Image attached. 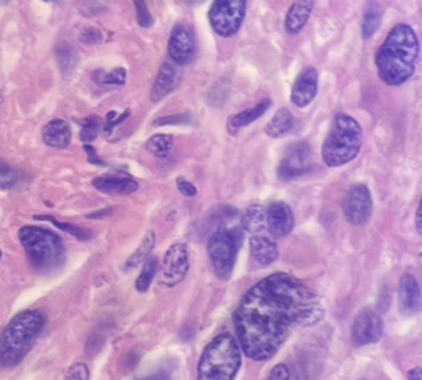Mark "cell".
<instances>
[{
	"label": "cell",
	"instance_id": "cell-1",
	"mask_svg": "<svg viewBox=\"0 0 422 380\" xmlns=\"http://www.w3.org/2000/svg\"><path fill=\"white\" fill-rule=\"evenodd\" d=\"M326 314L319 294L284 272L272 273L241 299L234 321L241 351L254 361H268L299 327L319 324Z\"/></svg>",
	"mask_w": 422,
	"mask_h": 380
},
{
	"label": "cell",
	"instance_id": "cell-2",
	"mask_svg": "<svg viewBox=\"0 0 422 380\" xmlns=\"http://www.w3.org/2000/svg\"><path fill=\"white\" fill-rule=\"evenodd\" d=\"M418 57L419 42L415 30L408 24L394 25L376 51L377 76L385 85L401 86L415 73Z\"/></svg>",
	"mask_w": 422,
	"mask_h": 380
},
{
	"label": "cell",
	"instance_id": "cell-3",
	"mask_svg": "<svg viewBox=\"0 0 422 380\" xmlns=\"http://www.w3.org/2000/svg\"><path fill=\"white\" fill-rule=\"evenodd\" d=\"M47 316L39 309H27L16 314L0 333V366L14 368L30 352Z\"/></svg>",
	"mask_w": 422,
	"mask_h": 380
},
{
	"label": "cell",
	"instance_id": "cell-4",
	"mask_svg": "<svg viewBox=\"0 0 422 380\" xmlns=\"http://www.w3.org/2000/svg\"><path fill=\"white\" fill-rule=\"evenodd\" d=\"M243 364L240 343L231 333H219L202 351L197 380H235Z\"/></svg>",
	"mask_w": 422,
	"mask_h": 380
},
{
	"label": "cell",
	"instance_id": "cell-5",
	"mask_svg": "<svg viewBox=\"0 0 422 380\" xmlns=\"http://www.w3.org/2000/svg\"><path fill=\"white\" fill-rule=\"evenodd\" d=\"M363 143V129L358 121L347 113H338L321 147V159L329 168H339L358 156Z\"/></svg>",
	"mask_w": 422,
	"mask_h": 380
},
{
	"label": "cell",
	"instance_id": "cell-6",
	"mask_svg": "<svg viewBox=\"0 0 422 380\" xmlns=\"http://www.w3.org/2000/svg\"><path fill=\"white\" fill-rule=\"evenodd\" d=\"M18 238L30 266L36 272L51 273L64 264L66 246L57 233L38 226H24Z\"/></svg>",
	"mask_w": 422,
	"mask_h": 380
},
{
	"label": "cell",
	"instance_id": "cell-7",
	"mask_svg": "<svg viewBox=\"0 0 422 380\" xmlns=\"http://www.w3.org/2000/svg\"><path fill=\"white\" fill-rule=\"evenodd\" d=\"M243 240L244 233L241 229H219L210 236L207 253L219 279H231Z\"/></svg>",
	"mask_w": 422,
	"mask_h": 380
},
{
	"label": "cell",
	"instance_id": "cell-8",
	"mask_svg": "<svg viewBox=\"0 0 422 380\" xmlns=\"http://www.w3.org/2000/svg\"><path fill=\"white\" fill-rule=\"evenodd\" d=\"M247 11V0H214L210 8L211 29L221 38H232L240 31Z\"/></svg>",
	"mask_w": 422,
	"mask_h": 380
},
{
	"label": "cell",
	"instance_id": "cell-9",
	"mask_svg": "<svg viewBox=\"0 0 422 380\" xmlns=\"http://www.w3.org/2000/svg\"><path fill=\"white\" fill-rule=\"evenodd\" d=\"M189 268L190 263L188 245L183 242L173 244L164 255L158 284L162 288H173L179 286L186 278Z\"/></svg>",
	"mask_w": 422,
	"mask_h": 380
},
{
	"label": "cell",
	"instance_id": "cell-10",
	"mask_svg": "<svg viewBox=\"0 0 422 380\" xmlns=\"http://www.w3.org/2000/svg\"><path fill=\"white\" fill-rule=\"evenodd\" d=\"M312 168V150L306 141H297L286 149L278 164V177L281 180H295L308 174Z\"/></svg>",
	"mask_w": 422,
	"mask_h": 380
},
{
	"label": "cell",
	"instance_id": "cell-11",
	"mask_svg": "<svg viewBox=\"0 0 422 380\" xmlns=\"http://www.w3.org/2000/svg\"><path fill=\"white\" fill-rule=\"evenodd\" d=\"M344 216L347 222L353 226H364L371 220L373 211L372 193L366 184H356L348 190L345 195Z\"/></svg>",
	"mask_w": 422,
	"mask_h": 380
},
{
	"label": "cell",
	"instance_id": "cell-12",
	"mask_svg": "<svg viewBox=\"0 0 422 380\" xmlns=\"http://www.w3.org/2000/svg\"><path fill=\"white\" fill-rule=\"evenodd\" d=\"M384 334V324L382 318L375 311L366 309L360 312L353 322L351 329V340L354 346H364V344H372L380 342Z\"/></svg>",
	"mask_w": 422,
	"mask_h": 380
},
{
	"label": "cell",
	"instance_id": "cell-13",
	"mask_svg": "<svg viewBox=\"0 0 422 380\" xmlns=\"http://www.w3.org/2000/svg\"><path fill=\"white\" fill-rule=\"evenodd\" d=\"M169 55L175 66H186L195 57V42L190 30L183 24H175L169 39Z\"/></svg>",
	"mask_w": 422,
	"mask_h": 380
},
{
	"label": "cell",
	"instance_id": "cell-14",
	"mask_svg": "<svg viewBox=\"0 0 422 380\" xmlns=\"http://www.w3.org/2000/svg\"><path fill=\"white\" fill-rule=\"evenodd\" d=\"M295 216L288 204L283 201L272 202L266 208V227L274 238L287 236L293 231Z\"/></svg>",
	"mask_w": 422,
	"mask_h": 380
},
{
	"label": "cell",
	"instance_id": "cell-15",
	"mask_svg": "<svg viewBox=\"0 0 422 380\" xmlns=\"http://www.w3.org/2000/svg\"><path fill=\"white\" fill-rule=\"evenodd\" d=\"M319 92V72L314 67H308L297 76L292 88V103L299 109L310 105Z\"/></svg>",
	"mask_w": 422,
	"mask_h": 380
},
{
	"label": "cell",
	"instance_id": "cell-16",
	"mask_svg": "<svg viewBox=\"0 0 422 380\" xmlns=\"http://www.w3.org/2000/svg\"><path fill=\"white\" fill-rule=\"evenodd\" d=\"M249 244L251 257L259 266H271V264L278 259V246L275 238L268 232V229L266 231L250 235Z\"/></svg>",
	"mask_w": 422,
	"mask_h": 380
},
{
	"label": "cell",
	"instance_id": "cell-17",
	"mask_svg": "<svg viewBox=\"0 0 422 380\" xmlns=\"http://www.w3.org/2000/svg\"><path fill=\"white\" fill-rule=\"evenodd\" d=\"M399 307L404 316H412L421 309V288L412 273H404L399 282Z\"/></svg>",
	"mask_w": 422,
	"mask_h": 380
},
{
	"label": "cell",
	"instance_id": "cell-18",
	"mask_svg": "<svg viewBox=\"0 0 422 380\" xmlns=\"http://www.w3.org/2000/svg\"><path fill=\"white\" fill-rule=\"evenodd\" d=\"M180 84V72L174 64L164 63L158 70L156 79L151 91V100L158 103L169 97Z\"/></svg>",
	"mask_w": 422,
	"mask_h": 380
},
{
	"label": "cell",
	"instance_id": "cell-19",
	"mask_svg": "<svg viewBox=\"0 0 422 380\" xmlns=\"http://www.w3.org/2000/svg\"><path fill=\"white\" fill-rule=\"evenodd\" d=\"M315 0H293L286 14L284 29L288 34L301 33L310 20Z\"/></svg>",
	"mask_w": 422,
	"mask_h": 380
},
{
	"label": "cell",
	"instance_id": "cell-20",
	"mask_svg": "<svg viewBox=\"0 0 422 380\" xmlns=\"http://www.w3.org/2000/svg\"><path fill=\"white\" fill-rule=\"evenodd\" d=\"M45 144L54 149H66L72 143V129L64 119H52L42 129Z\"/></svg>",
	"mask_w": 422,
	"mask_h": 380
},
{
	"label": "cell",
	"instance_id": "cell-21",
	"mask_svg": "<svg viewBox=\"0 0 422 380\" xmlns=\"http://www.w3.org/2000/svg\"><path fill=\"white\" fill-rule=\"evenodd\" d=\"M92 186L103 193H115V195H131L138 190V183L129 177H95Z\"/></svg>",
	"mask_w": 422,
	"mask_h": 380
},
{
	"label": "cell",
	"instance_id": "cell-22",
	"mask_svg": "<svg viewBox=\"0 0 422 380\" xmlns=\"http://www.w3.org/2000/svg\"><path fill=\"white\" fill-rule=\"evenodd\" d=\"M271 105H272V101L269 99H263L256 105H253V107L245 109L240 113L234 114V116L229 119V129L236 131L240 128L249 127L250 123L260 119L263 114H265L269 110Z\"/></svg>",
	"mask_w": 422,
	"mask_h": 380
},
{
	"label": "cell",
	"instance_id": "cell-23",
	"mask_svg": "<svg viewBox=\"0 0 422 380\" xmlns=\"http://www.w3.org/2000/svg\"><path fill=\"white\" fill-rule=\"evenodd\" d=\"M241 226L250 235L266 231V208L259 204H254L245 208L241 216Z\"/></svg>",
	"mask_w": 422,
	"mask_h": 380
},
{
	"label": "cell",
	"instance_id": "cell-24",
	"mask_svg": "<svg viewBox=\"0 0 422 380\" xmlns=\"http://www.w3.org/2000/svg\"><path fill=\"white\" fill-rule=\"evenodd\" d=\"M293 127H295L293 113L288 109L283 107V109H280L268 122L265 132H266V136L271 138H280V137L286 136L287 132L292 131Z\"/></svg>",
	"mask_w": 422,
	"mask_h": 380
},
{
	"label": "cell",
	"instance_id": "cell-25",
	"mask_svg": "<svg viewBox=\"0 0 422 380\" xmlns=\"http://www.w3.org/2000/svg\"><path fill=\"white\" fill-rule=\"evenodd\" d=\"M155 242H156V235L153 231H149L143 241L140 242V245L137 246V250L129 255L128 260L125 262V269H134L140 264L145 263L149 257H151V253L155 249Z\"/></svg>",
	"mask_w": 422,
	"mask_h": 380
},
{
	"label": "cell",
	"instance_id": "cell-26",
	"mask_svg": "<svg viewBox=\"0 0 422 380\" xmlns=\"http://www.w3.org/2000/svg\"><path fill=\"white\" fill-rule=\"evenodd\" d=\"M382 21V8L380 3H369L362 21V36L363 39L372 38L380 29Z\"/></svg>",
	"mask_w": 422,
	"mask_h": 380
},
{
	"label": "cell",
	"instance_id": "cell-27",
	"mask_svg": "<svg viewBox=\"0 0 422 380\" xmlns=\"http://www.w3.org/2000/svg\"><path fill=\"white\" fill-rule=\"evenodd\" d=\"M55 58H57L60 72L64 77H67L70 73L73 72L75 64H76V51L73 49L72 45H70V43H67L66 40L58 43V45L55 47Z\"/></svg>",
	"mask_w": 422,
	"mask_h": 380
},
{
	"label": "cell",
	"instance_id": "cell-28",
	"mask_svg": "<svg viewBox=\"0 0 422 380\" xmlns=\"http://www.w3.org/2000/svg\"><path fill=\"white\" fill-rule=\"evenodd\" d=\"M174 137L171 134H155L147 140L146 149L156 157H166L173 150Z\"/></svg>",
	"mask_w": 422,
	"mask_h": 380
},
{
	"label": "cell",
	"instance_id": "cell-29",
	"mask_svg": "<svg viewBox=\"0 0 422 380\" xmlns=\"http://www.w3.org/2000/svg\"><path fill=\"white\" fill-rule=\"evenodd\" d=\"M158 269H160V262H158L156 257H149L145 263L142 272H140V275L136 281V288L140 293H146V291L151 288L152 282L156 277Z\"/></svg>",
	"mask_w": 422,
	"mask_h": 380
},
{
	"label": "cell",
	"instance_id": "cell-30",
	"mask_svg": "<svg viewBox=\"0 0 422 380\" xmlns=\"http://www.w3.org/2000/svg\"><path fill=\"white\" fill-rule=\"evenodd\" d=\"M36 220H43V222H49L54 225L55 227H58L60 231H63L66 233H70L72 236L77 238L79 241H88L92 238V233L88 231V229H84L81 226H76V225H72V223H63V222H57V220L54 217L51 216H36L34 217Z\"/></svg>",
	"mask_w": 422,
	"mask_h": 380
},
{
	"label": "cell",
	"instance_id": "cell-31",
	"mask_svg": "<svg viewBox=\"0 0 422 380\" xmlns=\"http://www.w3.org/2000/svg\"><path fill=\"white\" fill-rule=\"evenodd\" d=\"M94 81L99 82L101 85H116V86H122L125 85L127 82V70L124 67H116L110 70V72L104 73V72H97L95 75H92Z\"/></svg>",
	"mask_w": 422,
	"mask_h": 380
},
{
	"label": "cell",
	"instance_id": "cell-32",
	"mask_svg": "<svg viewBox=\"0 0 422 380\" xmlns=\"http://www.w3.org/2000/svg\"><path fill=\"white\" fill-rule=\"evenodd\" d=\"M20 179H21L20 171L15 170V168L8 162H5L3 159H0V189L10 190L15 188V184L20 181Z\"/></svg>",
	"mask_w": 422,
	"mask_h": 380
},
{
	"label": "cell",
	"instance_id": "cell-33",
	"mask_svg": "<svg viewBox=\"0 0 422 380\" xmlns=\"http://www.w3.org/2000/svg\"><path fill=\"white\" fill-rule=\"evenodd\" d=\"M101 129V122L99 118H88L82 123L81 129V140L84 143H91L99 136V132Z\"/></svg>",
	"mask_w": 422,
	"mask_h": 380
},
{
	"label": "cell",
	"instance_id": "cell-34",
	"mask_svg": "<svg viewBox=\"0 0 422 380\" xmlns=\"http://www.w3.org/2000/svg\"><path fill=\"white\" fill-rule=\"evenodd\" d=\"M133 2H134V8H136L137 23H138L140 27H143V29L152 27L153 18H152L151 11H149V6L146 3V0H133Z\"/></svg>",
	"mask_w": 422,
	"mask_h": 380
},
{
	"label": "cell",
	"instance_id": "cell-35",
	"mask_svg": "<svg viewBox=\"0 0 422 380\" xmlns=\"http://www.w3.org/2000/svg\"><path fill=\"white\" fill-rule=\"evenodd\" d=\"M190 114L189 113H177V114H170V116H162L158 118L152 122L153 127H166V125H186L190 123Z\"/></svg>",
	"mask_w": 422,
	"mask_h": 380
},
{
	"label": "cell",
	"instance_id": "cell-36",
	"mask_svg": "<svg viewBox=\"0 0 422 380\" xmlns=\"http://www.w3.org/2000/svg\"><path fill=\"white\" fill-rule=\"evenodd\" d=\"M104 342H106V335H104L101 331H94V333L90 335V339L86 340V346H85L86 355L90 357V358L95 357L97 353H99V352L101 351Z\"/></svg>",
	"mask_w": 422,
	"mask_h": 380
},
{
	"label": "cell",
	"instance_id": "cell-37",
	"mask_svg": "<svg viewBox=\"0 0 422 380\" xmlns=\"http://www.w3.org/2000/svg\"><path fill=\"white\" fill-rule=\"evenodd\" d=\"M64 380H90V368H88L85 362H75L67 370Z\"/></svg>",
	"mask_w": 422,
	"mask_h": 380
},
{
	"label": "cell",
	"instance_id": "cell-38",
	"mask_svg": "<svg viewBox=\"0 0 422 380\" xmlns=\"http://www.w3.org/2000/svg\"><path fill=\"white\" fill-rule=\"evenodd\" d=\"M79 40H81L84 45H95V43L103 40V34L99 29H85L79 34Z\"/></svg>",
	"mask_w": 422,
	"mask_h": 380
},
{
	"label": "cell",
	"instance_id": "cell-39",
	"mask_svg": "<svg viewBox=\"0 0 422 380\" xmlns=\"http://www.w3.org/2000/svg\"><path fill=\"white\" fill-rule=\"evenodd\" d=\"M175 184H177V189L183 197H186V198L197 197L198 189L195 188V184H192L189 180L183 179V177H179V179L175 180Z\"/></svg>",
	"mask_w": 422,
	"mask_h": 380
},
{
	"label": "cell",
	"instance_id": "cell-40",
	"mask_svg": "<svg viewBox=\"0 0 422 380\" xmlns=\"http://www.w3.org/2000/svg\"><path fill=\"white\" fill-rule=\"evenodd\" d=\"M266 380H290V368L286 364H277L269 371Z\"/></svg>",
	"mask_w": 422,
	"mask_h": 380
},
{
	"label": "cell",
	"instance_id": "cell-41",
	"mask_svg": "<svg viewBox=\"0 0 422 380\" xmlns=\"http://www.w3.org/2000/svg\"><path fill=\"white\" fill-rule=\"evenodd\" d=\"M131 114V110H125L124 113H121V114H118V118L116 119H113V121H106V123L103 125V132H104V136H110L112 132H113V129H115L118 125H121L122 122H124L128 116Z\"/></svg>",
	"mask_w": 422,
	"mask_h": 380
},
{
	"label": "cell",
	"instance_id": "cell-42",
	"mask_svg": "<svg viewBox=\"0 0 422 380\" xmlns=\"http://www.w3.org/2000/svg\"><path fill=\"white\" fill-rule=\"evenodd\" d=\"M84 149H85V152H86V155H88V161H90V164L100 165V166H104V165H106V164L101 161V159H100V156L97 155V152H95V149H94V147H91L90 144H86Z\"/></svg>",
	"mask_w": 422,
	"mask_h": 380
},
{
	"label": "cell",
	"instance_id": "cell-43",
	"mask_svg": "<svg viewBox=\"0 0 422 380\" xmlns=\"http://www.w3.org/2000/svg\"><path fill=\"white\" fill-rule=\"evenodd\" d=\"M415 227L417 232L421 235L422 233V201L417 207V213H415Z\"/></svg>",
	"mask_w": 422,
	"mask_h": 380
},
{
	"label": "cell",
	"instance_id": "cell-44",
	"mask_svg": "<svg viewBox=\"0 0 422 380\" xmlns=\"http://www.w3.org/2000/svg\"><path fill=\"white\" fill-rule=\"evenodd\" d=\"M112 213H113V208H104V210H100V211H95V213L88 214L86 217L88 218H104V217L110 216Z\"/></svg>",
	"mask_w": 422,
	"mask_h": 380
},
{
	"label": "cell",
	"instance_id": "cell-45",
	"mask_svg": "<svg viewBox=\"0 0 422 380\" xmlns=\"http://www.w3.org/2000/svg\"><path fill=\"white\" fill-rule=\"evenodd\" d=\"M408 379H409V380H422L421 368H419V367L412 368V370L409 371V373H408Z\"/></svg>",
	"mask_w": 422,
	"mask_h": 380
},
{
	"label": "cell",
	"instance_id": "cell-46",
	"mask_svg": "<svg viewBox=\"0 0 422 380\" xmlns=\"http://www.w3.org/2000/svg\"><path fill=\"white\" fill-rule=\"evenodd\" d=\"M143 380H170V377L164 375V373H160V375H155V376H151V377L143 379Z\"/></svg>",
	"mask_w": 422,
	"mask_h": 380
},
{
	"label": "cell",
	"instance_id": "cell-47",
	"mask_svg": "<svg viewBox=\"0 0 422 380\" xmlns=\"http://www.w3.org/2000/svg\"><path fill=\"white\" fill-rule=\"evenodd\" d=\"M10 2V0H0V3H8Z\"/></svg>",
	"mask_w": 422,
	"mask_h": 380
},
{
	"label": "cell",
	"instance_id": "cell-48",
	"mask_svg": "<svg viewBox=\"0 0 422 380\" xmlns=\"http://www.w3.org/2000/svg\"><path fill=\"white\" fill-rule=\"evenodd\" d=\"M0 105H2V94H0Z\"/></svg>",
	"mask_w": 422,
	"mask_h": 380
},
{
	"label": "cell",
	"instance_id": "cell-49",
	"mask_svg": "<svg viewBox=\"0 0 422 380\" xmlns=\"http://www.w3.org/2000/svg\"><path fill=\"white\" fill-rule=\"evenodd\" d=\"M43 2H54V0H43Z\"/></svg>",
	"mask_w": 422,
	"mask_h": 380
},
{
	"label": "cell",
	"instance_id": "cell-50",
	"mask_svg": "<svg viewBox=\"0 0 422 380\" xmlns=\"http://www.w3.org/2000/svg\"><path fill=\"white\" fill-rule=\"evenodd\" d=\"M358 380H366V379H358Z\"/></svg>",
	"mask_w": 422,
	"mask_h": 380
}]
</instances>
